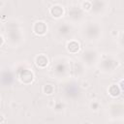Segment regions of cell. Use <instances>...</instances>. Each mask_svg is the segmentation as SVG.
<instances>
[{"label": "cell", "instance_id": "obj_1", "mask_svg": "<svg viewBox=\"0 0 124 124\" xmlns=\"http://www.w3.org/2000/svg\"><path fill=\"white\" fill-rule=\"evenodd\" d=\"M83 35L89 41H98L103 35V26L98 21H89L84 25Z\"/></svg>", "mask_w": 124, "mask_h": 124}, {"label": "cell", "instance_id": "obj_2", "mask_svg": "<svg viewBox=\"0 0 124 124\" xmlns=\"http://www.w3.org/2000/svg\"><path fill=\"white\" fill-rule=\"evenodd\" d=\"M118 65H119V61L116 57H114L113 55L105 54L102 56L99 62V69L103 73L109 74L114 72L115 69L118 67Z\"/></svg>", "mask_w": 124, "mask_h": 124}, {"label": "cell", "instance_id": "obj_3", "mask_svg": "<svg viewBox=\"0 0 124 124\" xmlns=\"http://www.w3.org/2000/svg\"><path fill=\"white\" fill-rule=\"evenodd\" d=\"M109 8V3L105 0H96L91 1V10L89 13L96 16H104L107 14Z\"/></svg>", "mask_w": 124, "mask_h": 124}, {"label": "cell", "instance_id": "obj_4", "mask_svg": "<svg viewBox=\"0 0 124 124\" xmlns=\"http://www.w3.org/2000/svg\"><path fill=\"white\" fill-rule=\"evenodd\" d=\"M68 16L73 22H80L84 18V12L80 9L79 5L72 4L68 8Z\"/></svg>", "mask_w": 124, "mask_h": 124}, {"label": "cell", "instance_id": "obj_5", "mask_svg": "<svg viewBox=\"0 0 124 124\" xmlns=\"http://www.w3.org/2000/svg\"><path fill=\"white\" fill-rule=\"evenodd\" d=\"M80 59L84 65L92 66L98 61V52L96 49H86L82 52Z\"/></svg>", "mask_w": 124, "mask_h": 124}, {"label": "cell", "instance_id": "obj_6", "mask_svg": "<svg viewBox=\"0 0 124 124\" xmlns=\"http://www.w3.org/2000/svg\"><path fill=\"white\" fill-rule=\"evenodd\" d=\"M108 108V112L110 114V117L113 118V120L122 119V116H123V104H122V102L110 104Z\"/></svg>", "mask_w": 124, "mask_h": 124}, {"label": "cell", "instance_id": "obj_7", "mask_svg": "<svg viewBox=\"0 0 124 124\" xmlns=\"http://www.w3.org/2000/svg\"><path fill=\"white\" fill-rule=\"evenodd\" d=\"M18 79L23 84H31L34 80V73L30 69H23L20 70L18 73Z\"/></svg>", "mask_w": 124, "mask_h": 124}, {"label": "cell", "instance_id": "obj_8", "mask_svg": "<svg viewBox=\"0 0 124 124\" xmlns=\"http://www.w3.org/2000/svg\"><path fill=\"white\" fill-rule=\"evenodd\" d=\"M32 31L37 36H44L47 32V24L44 20H37L32 25Z\"/></svg>", "mask_w": 124, "mask_h": 124}, {"label": "cell", "instance_id": "obj_9", "mask_svg": "<svg viewBox=\"0 0 124 124\" xmlns=\"http://www.w3.org/2000/svg\"><path fill=\"white\" fill-rule=\"evenodd\" d=\"M49 15L54 18H61L65 15V9L64 6L60 3H55L49 8Z\"/></svg>", "mask_w": 124, "mask_h": 124}, {"label": "cell", "instance_id": "obj_10", "mask_svg": "<svg viewBox=\"0 0 124 124\" xmlns=\"http://www.w3.org/2000/svg\"><path fill=\"white\" fill-rule=\"evenodd\" d=\"M49 63V59L48 57L44 54V53H41V54H38L36 57H35V64L38 68H41V69H45L47 67Z\"/></svg>", "mask_w": 124, "mask_h": 124}, {"label": "cell", "instance_id": "obj_11", "mask_svg": "<svg viewBox=\"0 0 124 124\" xmlns=\"http://www.w3.org/2000/svg\"><path fill=\"white\" fill-rule=\"evenodd\" d=\"M66 49L68 52H70L72 54H76L80 49V44L76 40H70L66 44Z\"/></svg>", "mask_w": 124, "mask_h": 124}, {"label": "cell", "instance_id": "obj_12", "mask_svg": "<svg viewBox=\"0 0 124 124\" xmlns=\"http://www.w3.org/2000/svg\"><path fill=\"white\" fill-rule=\"evenodd\" d=\"M122 93L121 89L119 88L117 83H112L108 86V94L111 97V98H117L118 96H120Z\"/></svg>", "mask_w": 124, "mask_h": 124}, {"label": "cell", "instance_id": "obj_13", "mask_svg": "<svg viewBox=\"0 0 124 124\" xmlns=\"http://www.w3.org/2000/svg\"><path fill=\"white\" fill-rule=\"evenodd\" d=\"M57 31L62 36H67L72 32V26L68 24V22H61V24L58 25Z\"/></svg>", "mask_w": 124, "mask_h": 124}, {"label": "cell", "instance_id": "obj_14", "mask_svg": "<svg viewBox=\"0 0 124 124\" xmlns=\"http://www.w3.org/2000/svg\"><path fill=\"white\" fill-rule=\"evenodd\" d=\"M62 62H63V63H58V64L55 65V67H53L55 73H56L58 76H64V75L68 72V70H69V68H68V66L66 65V63H65L64 61H62Z\"/></svg>", "mask_w": 124, "mask_h": 124}, {"label": "cell", "instance_id": "obj_15", "mask_svg": "<svg viewBox=\"0 0 124 124\" xmlns=\"http://www.w3.org/2000/svg\"><path fill=\"white\" fill-rule=\"evenodd\" d=\"M65 93L70 97V96H75L77 93L78 94V87L76 83H70L67 85V88L65 90Z\"/></svg>", "mask_w": 124, "mask_h": 124}, {"label": "cell", "instance_id": "obj_16", "mask_svg": "<svg viewBox=\"0 0 124 124\" xmlns=\"http://www.w3.org/2000/svg\"><path fill=\"white\" fill-rule=\"evenodd\" d=\"M13 80V75L10 72H4L1 75V81L5 84H10Z\"/></svg>", "mask_w": 124, "mask_h": 124}, {"label": "cell", "instance_id": "obj_17", "mask_svg": "<svg viewBox=\"0 0 124 124\" xmlns=\"http://www.w3.org/2000/svg\"><path fill=\"white\" fill-rule=\"evenodd\" d=\"M54 92V86L51 84V83H46L44 86H43V93L45 95H52Z\"/></svg>", "mask_w": 124, "mask_h": 124}, {"label": "cell", "instance_id": "obj_18", "mask_svg": "<svg viewBox=\"0 0 124 124\" xmlns=\"http://www.w3.org/2000/svg\"><path fill=\"white\" fill-rule=\"evenodd\" d=\"M79 7L84 13H89L91 10V1H81L79 3Z\"/></svg>", "mask_w": 124, "mask_h": 124}, {"label": "cell", "instance_id": "obj_19", "mask_svg": "<svg viewBox=\"0 0 124 124\" xmlns=\"http://www.w3.org/2000/svg\"><path fill=\"white\" fill-rule=\"evenodd\" d=\"M89 107H90L91 110H93V111H98V110L100 109L101 105H100V103H99L98 101H92V102L90 103Z\"/></svg>", "mask_w": 124, "mask_h": 124}, {"label": "cell", "instance_id": "obj_20", "mask_svg": "<svg viewBox=\"0 0 124 124\" xmlns=\"http://www.w3.org/2000/svg\"><path fill=\"white\" fill-rule=\"evenodd\" d=\"M117 84H118L119 88L121 89V91L123 92V78H121V79L119 80V83H117Z\"/></svg>", "mask_w": 124, "mask_h": 124}, {"label": "cell", "instance_id": "obj_21", "mask_svg": "<svg viewBox=\"0 0 124 124\" xmlns=\"http://www.w3.org/2000/svg\"><path fill=\"white\" fill-rule=\"evenodd\" d=\"M4 44H5V39H4V37L2 35H0V47L3 46Z\"/></svg>", "mask_w": 124, "mask_h": 124}, {"label": "cell", "instance_id": "obj_22", "mask_svg": "<svg viewBox=\"0 0 124 124\" xmlns=\"http://www.w3.org/2000/svg\"><path fill=\"white\" fill-rule=\"evenodd\" d=\"M110 124H123V121H122V119H119V120H113Z\"/></svg>", "mask_w": 124, "mask_h": 124}, {"label": "cell", "instance_id": "obj_23", "mask_svg": "<svg viewBox=\"0 0 124 124\" xmlns=\"http://www.w3.org/2000/svg\"><path fill=\"white\" fill-rule=\"evenodd\" d=\"M3 120H4V118L2 116H0V121H3Z\"/></svg>", "mask_w": 124, "mask_h": 124}, {"label": "cell", "instance_id": "obj_24", "mask_svg": "<svg viewBox=\"0 0 124 124\" xmlns=\"http://www.w3.org/2000/svg\"><path fill=\"white\" fill-rule=\"evenodd\" d=\"M0 100H1V98H0Z\"/></svg>", "mask_w": 124, "mask_h": 124}]
</instances>
